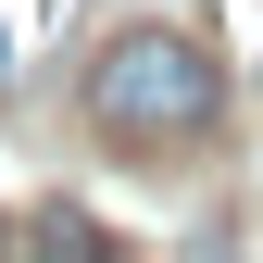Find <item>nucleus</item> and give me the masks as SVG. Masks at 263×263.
Listing matches in <instances>:
<instances>
[{
    "mask_svg": "<svg viewBox=\"0 0 263 263\" xmlns=\"http://www.w3.org/2000/svg\"><path fill=\"white\" fill-rule=\"evenodd\" d=\"M213 113H226V76H213L201 38H176V25H113V38L88 50V125H101L113 151L176 163V151L213 138Z\"/></svg>",
    "mask_w": 263,
    "mask_h": 263,
    "instance_id": "obj_1",
    "label": "nucleus"
},
{
    "mask_svg": "<svg viewBox=\"0 0 263 263\" xmlns=\"http://www.w3.org/2000/svg\"><path fill=\"white\" fill-rule=\"evenodd\" d=\"M0 76H13V38H0Z\"/></svg>",
    "mask_w": 263,
    "mask_h": 263,
    "instance_id": "obj_2",
    "label": "nucleus"
}]
</instances>
